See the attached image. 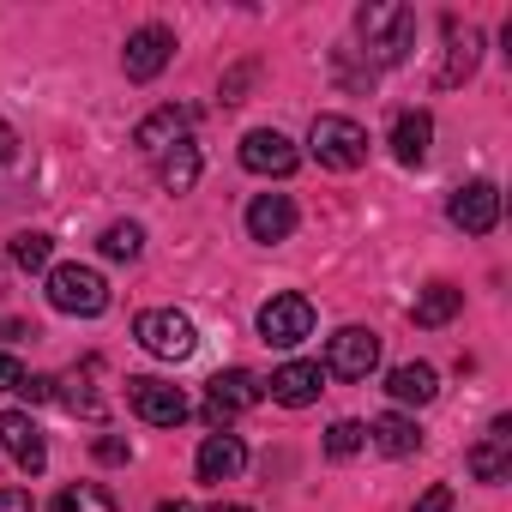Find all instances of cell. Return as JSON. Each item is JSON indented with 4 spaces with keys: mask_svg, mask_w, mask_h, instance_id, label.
<instances>
[{
    "mask_svg": "<svg viewBox=\"0 0 512 512\" xmlns=\"http://www.w3.org/2000/svg\"><path fill=\"white\" fill-rule=\"evenodd\" d=\"M133 338H139L151 356H163V362H187V356L199 350L193 320H187V314H175V308H145V314L133 320Z\"/></svg>",
    "mask_w": 512,
    "mask_h": 512,
    "instance_id": "obj_4",
    "label": "cell"
},
{
    "mask_svg": "<svg viewBox=\"0 0 512 512\" xmlns=\"http://www.w3.org/2000/svg\"><path fill=\"white\" fill-rule=\"evenodd\" d=\"M386 392H392L398 404H434L440 380H434V368H428V362H398V368L386 374Z\"/></svg>",
    "mask_w": 512,
    "mask_h": 512,
    "instance_id": "obj_21",
    "label": "cell"
},
{
    "mask_svg": "<svg viewBox=\"0 0 512 512\" xmlns=\"http://www.w3.org/2000/svg\"><path fill=\"white\" fill-rule=\"evenodd\" d=\"M476 61H482V31L476 25H458V19H446V61H440V85H464L470 73H476Z\"/></svg>",
    "mask_w": 512,
    "mask_h": 512,
    "instance_id": "obj_15",
    "label": "cell"
},
{
    "mask_svg": "<svg viewBox=\"0 0 512 512\" xmlns=\"http://www.w3.org/2000/svg\"><path fill=\"white\" fill-rule=\"evenodd\" d=\"M91 452H97V458H103V464H127V458H133V446H127V440H121V434H103V440H97V446H91Z\"/></svg>",
    "mask_w": 512,
    "mask_h": 512,
    "instance_id": "obj_29",
    "label": "cell"
},
{
    "mask_svg": "<svg viewBox=\"0 0 512 512\" xmlns=\"http://www.w3.org/2000/svg\"><path fill=\"white\" fill-rule=\"evenodd\" d=\"M308 332H314V302H308V296L284 290V296H272V302L260 308V338H266L272 350H296Z\"/></svg>",
    "mask_w": 512,
    "mask_h": 512,
    "instance_id": "obj_6",
    "label": "cell"
},
{
    "mask_svg": "<svg viewBox=\"0 0 512 512\" xmlns=\"http://www.w3.org/2000/svg\"><path fill=\"white\" fill-rule=\"evenodd\" d=\"M0 512H37L25 488H0Z\"/></svg>",
    "mask_w": 512,
    "mask_h": 512,
    "instance_id": "obj_33",
    "label": "cell"
},
{
    "mask_svg": "<svg viewBox=\"0 0 512 512\" xmlns=\"http://www.w3.org/2000/svg\"><path fill=\"white\" fill-rule=\"evenodd\" d=\"M49 512H121L115 506V494L109 488H97V482H73V488H61L55 494V506Z\"/></svg>",
    "mask_w": 512,
    "mask_h": 512,
    "instance_id": "obj_24",
    "label": "cell"
},
{
    "mask_svg": "<svg viewBox=\"0 0 512 512\" xmlns=\"http://www.w3.org/2000/svg\"><path fill=\"white\" fill-rule=\"evenodd\" d=\"M506 470H512V422L494 416L488 440L470 446V476H476V482H506Z\"/></svg>",
    "mask_w": 512,
    "mask_h": 512,
    "instance_id": "obj_18",
    "label": "cell"
},
{
    "mask_svg": "<svg viewBox=\"0 0 512 512\" xmlns=\"http://www.w3.org/2000/svg\"><path fill=\"white\" fill-rule=\"evenodd\" d=\"M187 127H193V109H181V103H163V109H151V115L133 127V145H139L145 157H163L169 145H181V139H187Z\"/></svg>",
    "mask_w": 512,
    "mask_h": 512,
    "instance_id": "obj_13",
    "label": "cell"
},
{
    "mask_svg": "<svg viewBox=\"0 0 512 512\" xmlns=\"http://www.w3.org/2000/svg\"><path fill=\"white\" fill-rule=\"evenodd\" d=\"M0 338L19 344V338H31V326H25V320H0Z\"/></svg>",
    "mask_w": 512,
    "mask_h": 512,
    "instance_id": "obj_34",
    "label": "cell"
},
{
    "mask_svg": "<svg viewBox=\"0 0 512 512\" xmlns=\"http://www.w3.org/2000/svg\"><path fill=\"white\" fill-rule=\"evenodd\" d=\"M428 139H434V115H428V109H404V115L392 121V151H398V163H422V157H428Z\"/></svg>",
    "mask_w": 512,
    "mask_h": 512,
    "instance_id": "obj_19",
    "label": "cell"
},
{
    "mask_svg": "<svg viewBox=\"0 0 512 512\" xmlns=\"http://www.w3.org/2000/svg\"><path fill=\"white\" fill-rule=\"evenodd\" d=\"M169 61H175V31H169V25H139V31L127 37V49H121V67H127L133 85L157 79Z\"/></svg>",
    "mask_w": 512,
    "mask_h": 512,
    "instance_id": "obj_9",
    "label": "cell"
},
{
    "mask_svg": "<svg viewBox=\"0 0 512 512\" xmlns=\"http://www.w3.org/2000/svg\"><path fill=\"white\" fill-rule=\"evenodd\" d=\"M266 386H272V398H278L284 410H308V404L326 392V368H320V362H284Z\"/></svg>",
    "mask_w": 512,
    "mask_h": 512,
    "instance_id": "obj_14",
    "label": "cell"
},
{
    "mask_svg": "<svg viewBox=\"0 0 512 512\" xmlns=\"http://www.w3.org/2000/svg\"><path fill=\"white\" fill-rule=\"evenodd\" d=\"M31 404H43V398H55V380H43V374H25V386H19Z\"/></svg>",
    "mask_w": 512,
    "mask_h": 512,
    "instance_id": "obj_32",
    "label": "cell"
},
{
    "mask_svg": "<svg viewBox=\"0 0 512 512\" xmlns=\"http://www.w3.org/2000/svg\"><path fill=\"white\" fill-rule=\"evenodd\" d=\"M253 85V61H241V67H229L223 73V103H241V91Z\"/></svg>",
    "mask_w": 512,
    "mask_h": 512,
    "instance_id": "obj_28",
    "label": "cell"
},
{
    "mask_svg": "<svg viewBox=\"0 0 512 512\" xmlns=\"http://www.w3.org/2000/svg\"><path fill=\"white\" fill-rule=\"evenodd\" d=\"M211 512H253V506H211Z\"/></svg>",
    "mask_w": 512,
    "mask_h": 512,
    "instance_id": "obj_37",
    "label": "cell"
},
{
    "mask_svg": "<svg viewBox=\"0 0 512 512\" xmlns=\"http://www.w3.org/2000/svg\"><path fill=\"white\" fill-rule=\"evenodd\" d=\"M290 229H296L290 193H260V199L247 205V235L253 241H290Z\"/></svg>",
    "mask_w": 512,
    "mask_h": 512,
    "instance_id": "obj_17",
    "label": "cell"
},
{
    "mask_svg": "<svg viewBox=\"0 0 512 512\" xmlns=\"http://www.w3.org/2000/svg\"><path fill=\"white\" fill-rule=\"evenodd\" d=\"M302 163V151L278 133V127H253L247 139H241V169H253V175H290Z\"/></svg>",
    "mask_w": 512,
    "mask_h": 512,
    "instance_id": "obj_10",
    "label": "cell"
},
{
    "mask_svg": "<svg viewBox=\"0 0 512 512\" xmlns=\"http://www.w3.org/2000/svg\"><path fill=\"white\" fill-rule=\"evenodd\" d=\"M193 464H199V482H235L247 470V446L235 434H205Z\"/></svg>",
    "mask_w": 512,
    "mask_h": 512,
    "instance_id": "obj_16",
    "label": "cell"
},
{
    "mask_svg": "<svg viewBox=\"0 0 512 512\" xmlns=\"http://www.w3.org/2000/svg\"><path fill=\"white\" fill-rule=\"evenodd\" d=\"M97 247L109 253V260H139V247H145V229H139V223H109Z\"/></svg>",
    "mask_w": 512,
    "mask_h": 512,
    "instance_id": "obj_25",
    "label": "cell"
},
{
    "mask_svg": "<svg viewBox=\"0 0 512 512\" xmlns=\"http://www.w3.org/2000/svg\"><path fill=\"white\" fill-rule=\"evenodd\" d=\"M13 151H19V133H13V127H7V121H0V163H7V157H13Z\"/></svg>",
    "mask_w": 512,
    "mask_h": 512,
    "instance_id": "obj_35",
    "label": "cell"
},
{
    "mask_svg": "<svg viewBox=\"0 0 512 512\" xmlns=\"http://www.w3.org/2000/svg\"><path fill=\"white\" fill-rule=\"evenodd\" d=\"M362 440H368V428H362V422H350V416L326 428V452H332V458H356V452H362Z\"/></svg>",
    "mask_w": 512,
    "mask_h": 512,
    "instance_id": "obj_27",
    "label": "cell"
},
{
    "mask_svg": "<svg viewBox=\"0 0 512 512\" xmlns=\"http://www.w3.org/2000/svg\"><path fill=\"white\" fill-rule=\"evenodd\" d=\"M446 217H452L464 235H488V229L500 223V187H494V181H470V187H458L452 205H446Z\"/></svg>",
    "mask_w": 512,
    "mask_h": 512,
    "instance_id": "obj_11",
    "label": "cell"
},
{
    "mask_svg": "<svg viewBox=\"0 0 512 512\" xmlns=\"http://www.w3.org/2000/svg\"><path fill=\"white\" fill-rule=\"evenodd\" d=\"M157 512H193V506H187V500H163Z\"/></svg>",
    "mask_w": 512,
    "mask_h": 512,
    "instance_id": "obj_36",
    "label": "cell"
},
{
    "mask_svg": "<svg viewBox=\"0 0 512 512\" xmlns=\"http://www.w3.org/2000/svg\"><path fill=\"white\" fill-rule=\"evenodd\" d=\"M368 440H374V446H380L386 458H410V452L422 446V428H416L410 416H398V410H386V416H380V422L368 428Z\"/></svg>",
    "mask_w": 512,
    "mask_h": 512,
    "instance_id": "obj_22",
    "label": "cell"
},
{
    "mask_svg": "<svg viewBox=\"0 0 512 512\" xmlns=\"http://www.w3.org/2000/svg\"><path fill=\"white\" fill-rule=\"evenodd\" d=\"M127 404H133V416L151 422V428H175V422H187V392L169 386V380H151V374L127 380Z\"/></svg>",
    "mask_w": 512,
    "mask_h": 512,
    "instance_id": "obj_8",
    "label": "cell"
},
{
    "mask_svg": "<svg viewBox=\"0 0 512 512\" xmlns=\"http://www.w3.org/2000/svg\"><path fill=\"white\" fill-rule=\"evenodd\" d=\"M458 308H464V290H452V284H428V290L416 296L410 320H416V326H446V320H458Z\"/></svg>",
    "mask_w": 512,
    "mask_h": 512,
    "instance_id": "obj_23",
    "label": "cell"
},
{
    "mask_svg": "<svg viewBox=\"0 0 512 512\" xmlns=\"http://www.w3.org/2000/svg\"><path fill=\"white\" fill-rule=\"evenodd\" d=\"M356 31H362V55L374 67H398L416 43V13L404 7V0H368V7L356 13Z\"/></svg>",
    "mask_w": 512,
    "mask_h": 512,
    "instance_id": "obj_1",
    "label": "cell"
},
{
    "mask_svg": "<svg viewBox=\"0 0 512 512\" xmlns=\"http://www.w3.org/2000/svg\"><path fill=\"white\" fill-rule=\"evenodd\" d=\"M157 181H163V193H193V181H199V145L193 139L169 145L157 157Z\"/></svg>",
    "mask_w": 512,
    "mask_h": 512,
    "instance_id": "obj_20",
    "label": "cell"
},
{
    "mask_svg": "<svg viewBox=\"0 0 512 512\" xmlns=\"http://www.w3.org/2000/svg\"><path fill=\"white\" fill-rule=\"evenodd\" d=\"M0 446L13 452V464H19L25 476H43V464H49V440H43V428H37L25 410H7V416H0Z\"/></svg>",
    "mask_w": 512,
    "mask_h": 512,
    "instance_id": "obj_12",
    "label": "cell"
},
{
    "mask_svg": "<svg viewBox=\"0 0 512 512\" xmlns=\"http://www.w3.org/2000/svg\"><path fill=\"white\" fill-rule=\"evenodd\" d=\"M260 398H266V380H253L247 368L217 374L211 392H205V422H211V434H229V422H235L241 410H253Z\"/></svg>",
    "mask_w": 512,
    "mask_h": 512,
    "instance_id": "obj_5",
    "label": "cell"
},
{
    "mask_svg": "<svg viewBox=\"0 0 512 512\" xmlns=\"http://www.w3.org/2000/svg\"><path fill=\"white\" fill-rule=\"evenodd\" d=\"M19 386H25V368H19L7 350H0V392H19Z\"/></svg>",
    "mask_w": 512,
    "mask_h": 512,
    "instance_id": "obj_31",
    "label": "cell"
},
{
    "mask_svg": "<svg viewBox=\"0 0 512 512\" xmlns=\"http://www.w3.org/2000/svg\"><path fill=\"white\" fill-rule=\"evenodd\" d=\"M416 512H452V488H446V482H434V488L416 500Z\"/></svg>",
    "mask_w": 512,
    "mask_h": 512,
    "instance_id": "obj_30",
    "label": "cell"
},
{
    "mask_svg": "<svg viewBox=\"0 0 512 512\" xmlns=\"http://www.w3.org/2000/svg\"><path fill=\"white\" fill-rule=\"evenodd\" d=\"M308 151H314L326 169H362V163H368V133H362L350 115H314Z\"/></svg>",
    "mask_w": 512,
    "mask_h": 512,
    "instance_id": "obj_3",
    "label": "cell"
},
{
    "mask_svg": "<svg viewBox=\"0 0 512 512\" xmlns=\"http://www.w3.org/2000/svg\"><path fill=\"white\" fill-rule=\"evenodd\" d=\"M49 302H55V314H73V320H97L103 308H109V284H103V272L97 266H55L49 272Z\"/></svg>",
    "mask_w": 512,
    "mask_h": 512,
    "instance_id": "obj_2",
    "label": "cell"
},
{
    "mask_svg": "<svg viewBox=\"0 0 512 512\" xmlns=\"http://www.w3.org/2000/svg\"><path fill=\"white\" fill-rule=\"evenodd\" d=\"M374 368H380V338H374L368 326L332 332V344H326V374H338V380H368Z\"/></svg>",
    "mask_w": 512,
    "mask_h": 512,
    "instance_id": "obj_7",
    "label": "cell"
},
{
    "mask_svg": "<svg viewBox=\"0 0 512 512\" xmlns=\"http://www.w3.org/2000/svg\"><path fill=\"white\" fill-rule=\"evenodd\" d=\"M49 253H55V241H49L43 229H25V235H13V260H19L25 272H43V266H49Z\"/></svg>",
    "mask_w": 512,
    "mask_h": 512,
    "instance_id": "obj_26",
    "label": "cell"
}]
</instances>
